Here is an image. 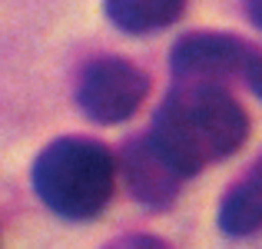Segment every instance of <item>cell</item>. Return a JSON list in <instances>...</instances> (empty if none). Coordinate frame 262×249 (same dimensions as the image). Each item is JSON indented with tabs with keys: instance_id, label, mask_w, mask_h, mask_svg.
<instances>
[{
	"instance_id": "ba28073f",
	"label": "cell",
	"mask_w": 262,
	"mask_h": 249,
	"mask_svg": "<svg viewBox=\"0 0 262 249\" xmlns=\"http://www.w3.org/2000/svg\"><path fill=\"white\" fill-rule=\"evenodd\" d=\"M243 7H246V17L256 27H262V0H243Z\"/></svg>"
},
{
	"instance_id": "52a82bcc",
	"label": "cell",
	"mask_w": 262,
	"mask_h": 249,
	"mask_svg": "<svg viewBox=\"0 0 262 249\" xmlns=\"http://www.w3.org/2000/svg\"><path fill=\"white\" fill-rule=\"evenodd\" d=\"M186 10V0H103V13L106 20L123 33H143L163 30V27L176 24Z\"/></svg>"
},
{
	"instance_id": "8992f818",
	"label": "cell",
	"mask_w": 262,
	"mask_h": 249,
	"mask_svg": "<svg viewBox=\"0 0 262 249\" xmlns=\"http://www.w3.org/2000/svg\"><path fill=\"white\" fill-rule=\"evenodd\" d=\"M216 219L226 236L262 233V156L226 190Z\"/></svg>"
},
{
	"instance_id": "7a4b0ae2",
	"label": "cell",
	"mask_w": 262,
	"mask_h": 249,
	"mask_svg": "<svg viewBox=\"0 0 262 249\" xmlns=\"http://www.w3.org/2000/svg\"><path fill=\"white\" fill-rule=\"evenodd\" d=\"M30 186L53 216L86 223L116 190V156L90 136H57L33 160Z\"/></svg>"
},
{
	"instance_id": "3957f363",
	"label": "cell",
	"mask_w": 262,
	"mask_h": 249,
	"mask_svg": "<svg viewBox=\"0 0 262 249\" xmlns=\"http://www.w3.org/2000/svg\"><path fill=\"white\" fill-rule=\"evenodd\" d=\"M169 70L176 80L256 87L262 77V50L246 44L243 37H232V33L199 30L176 40V47L169 50Z\"/></svg>"
},
{
	"instance_id": "6da1fadb",
	"label": "cell",
	"mask_w": 262,
	"mask_h": 249,
	"mask_svg": "<svg viewBox=\"0 0 262 249\" xmlns=\"http://www.w3.org/2000/svg\"><path fill=\"white\" fill-rule=\"evenodd\" d=\"M149 140L186 179L232 156L249 136V116L219 83L176 80L149 123Z\"/></svg>"
},
{
	"instance_id": "277c9868",
	"label": "cell",
	"mask_w": 262,
	"mask_h": 249,
	"mask_svg": "<svg viewBox=\"0 0 262 249\" xmlns=\"http://www.w3.org/2000/svg\"><path fill=\"white\" fill-rule=\"evenodd\" d=\"M149 77L126 57H96L77 77V107L86 120L113 127L143 107Z\"/></svg>"
},
{
	"instance_id": "9c48e42d",
	"label": "cell",
	"mask_w": 262,
	"mask_h": 249,
	"mask_svg": "<svg viewBox=\"0 0 262 249\" xmlns=\"http://www.w3.org/2000/svg\"><path fill=\"white\" fill-rule=\"evenodd\" d=\"M252 90H256V93L262 96V77H259V83H256V87H252Z\"/></svg>"
},
{
	"instance_id": "5b68a950",
	"label": "cell",
	"mask_w": 262,
	"mask_h": 249,
	"mask_svg": "<svg viewBox=\"0 0 262 249\" xmlns=\"http://www.w3.org/2000/svg\"><path fill=\"white\" fill-rule=\"evenodd\" d=\"M116 170L123 173V183H126L129 196L140 206H146V210L173 206V199L179 196V186L186 183V176L160 153V147L149 140V133L129 136L123 143Z\"/></svg>"
}]
</instances>
